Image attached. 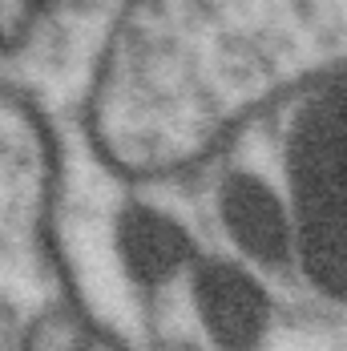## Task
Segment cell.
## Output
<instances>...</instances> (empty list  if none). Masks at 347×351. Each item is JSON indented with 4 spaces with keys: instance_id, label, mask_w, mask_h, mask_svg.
I'll use <instances>...</instances> for the list:
<instances>
[{
    "instance_id": "1",
    "label": "cell",
    "mask_w": 347,
    "mask_h": 351,
    "mask_svg": "<svg viewBox=\"0 0 347 351\" xmlns=\"http://www.w3.org/2000/svg\"><path fill=\"white\" fill-rule=\"evenodd\" d=\"M121 258L134 279L162 282L174 271H182V263L190 258V243H186L182 226L170 222L166 214L130 210L121 218Z\"/></svg>"
},
{
    "instance_id": "2",
    "label": "cell",
    "mask_w": 347,
    "mask_h": 351,
    "mask_svg": "<svg viewBox=\"0 0 347 351\" xmlns=\"http://www.w3.org/2000/svg\"><path fill=\"white\" fill-rule=\"evenodd\" d=\"M198 303L206 311V323L214 327V335H222L226 343H246L263 331L267 323V307H263V295L239 275V271H226V267H210L198 275Z\"/></svg>"
},
{
    "instance_id": "3",
    "label": "cell",
    "mask_w": 347,
    "mask_h": 351,
    "mask_svg": "<svg viewBox=\"0 0 347 351\" xmlns=\"http://www.w3.org/2000/svg\"><path fill=\"white\" fill-rule=\"evenodd\" d=\"M226 214H230V226H235V234L243 239V246H250V250L263 254V258L278 254L283 218H278L275 198H271L259 182H235L230 194H226Z\"/></svg>"
}]
</instances>
